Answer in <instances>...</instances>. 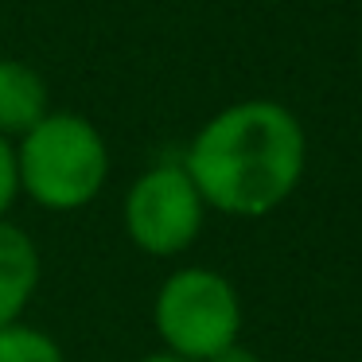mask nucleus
Returning <instances> with one entry per match:
<instances>
[{"mask_svg": "<svg viewBox=\"0 0 362 362\" xmlns=\"http://www.w3.org/2000/svg\"><path fill=\"white\" fill-rule=\"evenodd\" d=\"M43 284V253L12 218H0V327L24 320Z\"/></svg>", "mask_w": 362, "mask_h": 362, "instance_id": "39448f33", "label": "nucleus"}, {"mask_svg": "<svg viewBox=\"0 0 362 362\" xmlns=\"http://www.w3.org/2000/svg\"><path fill=\"white\" fill-rule=\"evenodd\" d=\"M20 199V175H16V141L0 136V218H8V211Z\"/></svg>", "mask_w": 362, "mask_h": 362, "instance_id": "6e6552de", "label": "nucleus"}, {"mask_svg": "<svg viewBox=\"0 0 362 362\" xmlns=\"http://www.w3.org/2000/svg\"><path fill=\"white\" fill-rule=\"evenodd\" d=\"M152 327L160 351L206 362L242 339V296L218 269L183 265L160 281L152 296Z\"/></svg>", "mask_w": 362, "mask_h": 362, "instance_id": "7ed1b4c3", "label": "nucleus"}, {"mask_svg": "<svg viewBox=\"0 0 362 362\" xmlns=\"http://www.w3.org/2000/svg\"><path fill=\"white\" fill-rule=\"evenodd\" d=\"M136 362H187V358H175V354H168V351H152V354H141Z\"/></svg>", "mask_w": 362, "mask_h": 362, "instance_id": "9d476101", "label": "nucleus"}, {"mask_svg": "<svg viewBox=\"0 0 362 362\" xmlns=\"http://www.w3.org/2000/svg\"><path fill=\"white\" fill-rule=\"evenodd\" d=\"M47 113H51L47 78L24 59L0 55V136L20 141Z\"/></svg>", "mask_w": 362, "mask_h": 362, "instance_id": "423d86ee", "label": "nucleus"}, {"mask_svg": "<svg viewBox=\"0 0 362 362\" xmlns=\"http://www.w3.org/2000/svg\"><path fill=\"white\" fill-rule=\"evenodd\" d=\"M206 362H261V354L257 351H250V346L238 339L234 346H226V351H218L214 358H206Z\"/></svg>", "mask_w": 362, "mask_h": 362, "instance_id": "1a4fd4ad", "label": "nucleus"}, {"mask_svg": "<svg viewBox=\"0 0 362 362\" xmlns=\"http://www.w3.org/2000/svg\"><path fill=\"white\" fill-rule=\"evenodd\" d=\"M105 133L74 110H51L16 141L20 199L51 214H74L98 203L110 183Z\"/></svg>", "mask_w": 362, "mask_h": 362, "instance_id": "f03ea898", "label": "nucleus"}, {"mask_svg": "<svg viewBox=\"0 0 362 362\" xmlns=\"http://www.w3.org/2000/svg\"><path fill=\"white\" fill-rule=\"evenodd\" d=\"M206 203L180 160L144 168L121 199V230L148 257H180L199 242Z\"/></svg>", "mask_w": 362, "mask_h": 362, "instance_id": "20e7f679", "label": "nucleus"}, {"mask_svg": "<svg viewBox=\"0 0 362 362\" xmlns=\"http://www.w3.org/2000/svg\"><path fill=\"white\" fill-rule=\"evenodd\" d=\"M180 164L187 168L206 211L261 218L300 187L308 136L288 105L273 98H245L199 125Z\"/></svg>", "mask_w": 362, "mask_h": 362, "instance_id": "f257e3e1", "label": "nucleus"}, {"mask_svg": "<svg viewBox=\"0 0 362 362\" xmlns=\"http://www.w3.org/2000/svg\"><path fill=\"white\" fill-rule=\"evenodd\" d=\"M0 362H66V351L51 331L16 320L0 327Z\"/></svg>", "mask_w": 362, "mask_h": 362, "instance_id": "0eeeda50", "label": "nucleus"}]
</instances>
